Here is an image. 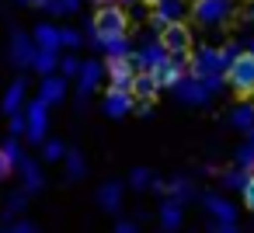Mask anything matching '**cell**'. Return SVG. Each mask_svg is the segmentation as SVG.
<instances>
[{"instance_id": "1", "label": "cell", "mask_w": 254, "mask_h": 233, "mask_svg": "<svg viewBox=\"0 0 254 233\" xmlns=\"http://www.w3.org/2000/svg\"><path fill=\"white\" fill-rule=\"evenodd\" d=\"M91 28H94V35H101L105 42L126 39V32H129V14H126L122 7H115V4H112V7H98Z\"/></svg>"}, {"instance_id": "2", "label": "cell", "mask_w": 254, "mask_h": 233, "mask_svg": "<svg viewBox=\"0 0 254 233\" xmlns=\"http://www.w3.org/2000/svg\"><path fill=\"white\" fill-rule=\"evenodd\" d=\"M226 70H230V63H226L223 49H212V46H202V49H195V56H191V77H195V80L226 77Z\"/></svg>"}, {"instance_id": "3", "label": "cell", "mask_w": 254, "mask_h": 233, "mask_svg": "<svg viewBox=\"0 0 254 233\" xmlns=\"http://www.w3.org/2000/svg\"><path fill=\"white\" fill-rule=\"evenodd\" d=\"M226 84H230L240 98H254V56H251V53H244L237 63H230Z\"/></svg>"}, {"instance_id": "4", "label": "cell", "mask_w": 254, "mask_h": 233, "mask_svg": "<svg viewBox=\"0 0 254 233\" xmlns=\"http://www.w3.org/2000/svg\"><path fill=\"white\" fill-rule=\"evenodd\" d=\"M226 14H230V0H191V18L205 28L226 21Z\"/></svg>"}, {"instance_id": "5", "label": "cell", "mask_w": 254, "mask_h": 233, "mask_svg": "<svg viewBox=\"0 0 254 233\" xmlns=\"http://www.w3.org/2000/svg\"><path fill=\"white\" fill-rule=\"evenodd\" d=\"M167 59H171V56H167V49L160 46V39H157V42H146V46H139V49L132 53V63H136L139 73H157Z\"/></svg>"}, {"instance_id": "6", "label": "cell", "mask_w": 254, "mask_h": 233, "mask_svg": "<svg viewBox=\"0 0 254 233\" xmlns=\"http://www.w3.org/2000/svg\"><path fill=\"white\" fill-rule=\"evenodd\" d=\"M25 118H28V132H25V136L42 146V143H46V129H49V105L35 98V101L25 108Z\"/></svg>"}, {"instance_id": "7", "label": "cell", "mask_w": 254, "mask_h": 233, "mask_svg": "<svg viewBox=\"0 0 254 233\" xmlns=\"http://www.w3.org/2000/svg\"><path fill=\"white\" fill-rule=\"evenodd\" d=\"M105 70H108L112 91H129V94H132V84H136V73H139L132 59H108Z\"/></svg>"}, {"instance_id": "8", "label": "cell", "mask_w": 254, "mask_h": 233, "mask_svg": "<svg viewBox=\"0 0 254 233\" xmlns=\"http://www.w3.org/2000/svg\"><path fill=\"white\" fill-rule=\"evenodd\" d=\"M160 46L167 49V56L185 59L188 49H191V32H188V25H185V21H181V25H171V28L160 35Z\"/></svg>"}, {"instance_id": "9", "label": "cell", "mask_w": 254, "mask_h": 233, "mask_svg": "<svg viewBox=\"0 0 254 233\" xmlns=\"http://www.w3.org/2000/svg\"><path fill=\"white\" fill-rule=\"evenodd\" d=\"M39 56V46H32V39L25 32H11V63L14 66H32Z\"/></svg>"}, {"instance_id": "10", "label": "cell", "mask_w": 254, "mask_h": 233, "mask_svg": "<svg viewBox=\"0 0 254 233\" xmlns=\"http://www.w3.org/2000/svg\"><path fill=\"white\" fill-rule=\"evenodd\" d=\"M101 77H105V66H101L98 59H87V63H84V70H80V77H77V94H80V105L91 98V91H98Z\"/></svg>"}, {"instance_id": "11", "label": "cell", "mask_w": 254, "mask_h": 233, "mask_svg": "<svg viewBox=\"0 0 254 233\" xmlns=\"http://www.w3.org/2000/svg\"><path fill=\"white\" fill-rule=\"evenodd\" d=\"M153 80L160 84V91H178V84L185 80V59H178V56H171L157 73H153Z\"/></svg>"}, {"instance_id": "12", "label": "cell", "mask_w": 254, "mask_h": 233, "mask_svg": "<svg viewBox=\"0 0 254 233\" xmlns=\"http://www.w3.org/2000/svg\"><path fill=\"white\" fill-rule=\"evenodd\" d=\"M174 94H178V101H185V105H205V101L212 98V91H209L202 80H195V77H185Z\"/></svg>"}, {"instance_id": "13", "label": "cell", "mask_w": 254, "mask_h": 233, "mask_svg": "<svg viewBox=\"0 0 254 233\" xmlns=\"http://www.w3.org/2000/svg\"><path fill=\"white\" fill-rule=\"evenodd\" d=\"M202 205H205V212H209L219 226H233V223H237V209H233L223 195H205Z\"/></svg>"}, {"instance_id": "14", "label": "cell", "mask_w": 254, "mask_h": 233, "mask_svg": "<svg viewBox=\"0 0 254 233\" xmlns=\"http://www.w3.org/2000/svg\"><path fill=\"white\" fill-rule=\"evenodd\" d=\"M150 4H153V14L167 25H181L188 14V0H150Z\"/></svg>"}, {"instance_id": "15", "label": "cell", "mask_w": 254, "mask_h": 233, "mask_svg": "<svg viewBox=\"0 0 254 233\" xmlns=\"http://www.w3.org/2000/svg\"><path fill=\"white\" fill-rule=\"evenodd\" d=\"M132 112V94L129 91H105V115L108 118H122V115H129Z\"/></svg>"}, {"instance_id": "16", "label": "cell", "mask_w": 254, "mask_h": 233, "mask_svg": "<svg viewBox=\"0 0 254 233\" xmlns=\"http://www.w3.org/2000/svg\"><path fill=\"white\" fill-rule=\"evenodd\" d=\"M63 98H66V80H63V77H46V80L39 84V101L60 105Z\"/></svg>"}, {"instance_id": "17", "label": "cell", "mask_w": 254, "mask_h": 233, "mask_svg": "<svg viewBox=\"0 0 254 233\" xmlns=\"http://www.w3.org/2000/svg\"><path fill=\"white\" fill-rule=\"evenodd\" d=\"M181 219H185V209H181V202H174V198L160 202V230L174 233V230H181Z\"/></svg>"}, {"instance_id": "18", "label": "cell", "mask_w": 254, "mask_h": 233, "mask_svg": "<svg viewBox=\"0 0 254 233\" xmlns=\"http://www.w3.org/2000/svg\"><path fill=\"white\" fill-rule=\"evenodd\" d=\"M35 46H39V49H46V53H56V49L63 46L60 28H56V25H49V21H42V25L35 28Z\"/></svg>"}, {"instance_id": "19", "label": "cell", "mask_w": 254, "mask_h": 233, "mask_svg": "<svg viewBox=\"0 0 254 233\" xmlns=\"http://www.w3.org/2000/svg\"><path fill=\"white\" fill-rule=\"evenodd\" d=\"M98 202H101L105 212H119V205H122V184L119 181H105L98 188Z\"/></svg>"}, {"instance_id": "20", "label": "cell", "mask_w": 254, "mask_h": 233, "mask_svg": "<svg viewBox=\"0 0 254 233\" xmlns=\"http://www.w3.org/2000/svg\"><path fill=\"white\" fill-rule=\"evenodd\" d=\"M157 91H160V84L153 80V73H136V84H132V98H139L143 105H150V101L157 98Z\"/></svg>"}, {"instance_id": "21", "label": "cell", "mask_w": 254, "mask_h": 233, "mask_svg": "<svg viewBox=\"0 0 254 233\" xmlns=\"http://www.w3.org/2000/svg\"><path fill=\"white\" fill-rule=\"evenodd\" d=\"M25 91H28V87H25V77L14 80V84L7 87V94H4V112H7V115H18V112H21V105H25Z\"/></svg>"}, {"instance_id": "22", "label": "cell", "mask_w": 254, "mask_h": 233, "mask_svg": "<svg viewBox=\"0 0 254 233\" xmlns=\"http://www.w3.org/2000/svg\"><path fill=\"white\" fill-rule=\"evenodd\" d=\"M230 125L240 132H254V105H237L230 112Z\"/></svg>"}, {"instance_id": "23", "label": "cell", "mask_w": 254, "mask_h": 233, "mask_svg": "<svg viewBox=\"0 0 254 233\" xmlns=\"http://www.w3.org/2000/svg\"><path fill=\"white\" fill-rule=\"evenodd\" d=\"M32 70L46 80V77H56L53 70H60V56L56 53H46V49H39V56H35V63H32Z\"/></svg>"}, {"instance_id": "24", "label": "cell", "mask_w": 254, "mask_h": 233, "mask_svg": "<svg viewBox=\"0 0 254 233\" xmlns=\"http://www.w3.org/2000/svg\"><path fill=\"white\" fill-rule=\"evenodd\" d=\"M21 177H25V191H39L42 188V167L35 160H21Z\"/></svg>"}, {"instance_id": "25", "label": "cell", "mask_w": 254, "mask_h": 233, "mask_svg": "<svg viewBox=\"0 0 254 233\" xmlns=\"http://www.w3.org/2000/svg\"><path fill=\"white\" fill-rule=\"evenodd\" d=\"M105 56H108V59H132L129 39H112V42H105Z\"/></svg>"}, {"instance_id": "26", "label": "cell", "mask_w": 254, "mask_h": 233, "mask_svg": "<svg viewBox=\"0 0 254 233\" xmlns=\"http://www.w3.org/2000/svg\"><path fill=\"white\" fill-rule=\"evenodd\" d=\"M84 171H87L84 157H80L77 150H70V153H66V177H70V181H80V177H84Z\"/></svg>"}, {"instance_id": "27", "label": "cell", "mask_w": 254, "mask_h": 233, "mask_svg": "<svg viewBox=\"0 0 254 233\" xmlns=\"http://www.w3.org/2000/svg\"><path fill=\"white\" fill-rule=\"evenodd\" d=\"M0 150H4V157H7V164L11 167H21V160H25V153H21V143H18V136H11L4 146H0Z\"/></svg>"}, {"instance_id": "28", "label": "cell", "mask_w": 254, "mask_h": 233, "mask_svg": "<svg viewBox=\"0 0 254 233\" xmlns=\"http://www.w3.org/2000/svg\"><path fill=\"white\" fill-rule=\"evenodd\" d=\"M80 70H84V63L77 59V53H66V56L60 59V73H63V77H80Z\"/></svg>"}, {"instance_id": "29", "label": "cell", "mask_w": 254, "mask_h": 233, "mask_svg": "<svg viewBox=\"0 0 254 233\" xmlns=\"http://www.w3.org/2000/svg\"><path fill=\"white\" fill-rule=\"evenodd\" d=\"M66 153H70V150H66L60 139H46V143H42V157H46V160H66Z\"/></svg>"}, {"instance_id": "30", "label": "cell", "mask_w": 254, "mask_h": 233, "mask_svg": "<svg viewBox=\"0 0 254 233\" xmlns=\"http://www.w3.org/2000/svg\"><path fill=\"white\" fill-rule=\"evenodd\" d=\"M153 181H157V177H153L146 167H136V171L129 174V184H132L136 191H143V188H153Z\"/></svg>"}, {"instance_id": "31", "label": "cell", "mask_w": 254, "mask_h": 233, "mask_svg": "<svg viewBox=\"0 0 254 233\" xmlns=\"http://www.w3.org/2000/svg\"><path fill=\"white\" fill-rule=\"evenodd\" d=\"M223 181H226V188H237V191H244V184L251 181V174H247L244 167H233V171H226V177H223Z\"/></svg>"}, {"instance_id": "32", "label": "cell", "mask_w": 254, "mask_h": 233, "mask_svg": "<svg viewBox=\"0 0 254 233\" xmlns=\"http://www.w3.org/2000/svg\"><path fill=\"white\" fill-rule=\"evenodd\" d=\"M167 188H171V198H174V202H185V198L191 195V184H188V177H174Z\"/></svg>"}, {"instance_id": "33", "label": "cell", "mask_w": 254, "mask_h": 233, "mask_svg": "<svg viewBox=\"0 0 254 233\" xmlns=\"http://www.w3.org/2000/svg\"><path fill=\"white\" fill-rule=\"evenodd\" d=\"M60 35H63V49H70V53H77L80 49V35H77V28H60Z\"/></svg>"}, {"instance_id": "34", "label": "cell", "mask_w": 254, "mask_h": 233, "mask_svg": "<svg viewBox=\"0 0 254 233\" xmlns=\"http://www.w3.org/2000/svg\"><path fill=\"white\" fill-rule=\"evenodd\" d=\"M25 205H28V191H14V195L7 198V212H11V216H14V212H21Z\"/></svg>"}, {"instance_id": "35", "label": "cell", "mask_w": 254, "mask_h": 233, "mask_svg": "<svg viewBox=\"0 0 254 233\" xmlns=\"http://www.w3.org/2000/svg\"><path fill=\"white\" fill-rule=\"evenodd\" d=\"M237 164L247 171V167H254V143H247V146H240L237 150Z\"/></svg>"}, {"instance_id": "36", "label": "cell", "mask_w": 254, "mask_h": 233, "mask_svg": "<svg viewBox=\"0 0 254 233\" xmlns=\"http://www.w3.org/2000/svg\"><path fill=\"white\" fill-rule=\"evenodd\" d=\"M21 132H28V118H25V112L11 115V136H21Z\"/></svg>"}, {"instance_id": "37", "label": "cell", "mask_w": 254, "mask_h": 233, "mask_svg": "<svg viewBox=\"0 0 254 233\" xmlns=\"http://www.w3.org/2000/svg\"><path fill=\"white\" fill-rule=\"evenodd\" d=\"M240 195H244V205H247V209H254V174H251V181L244 184V191H240Z\"/></svg>"}, {"instance_id": "38", "label": "cell", "mask_w": 254, "mask_h": 233, "mask_svg": "<svg viewBox=\"0 0 254 233\" xmlns=\"http://www.w3.org/2000/svg\"><path fill=\"white\" fill-rule=\"evenodd\" d=\"M87 35H91V39H87V42H91V49L105 53V39H101V35H94V28H87Z\"/></svg>"}, {"instance_id": "39", "label": "cell", "mask_w": 254, "mask_h": 233, "mask_svg": "<svg viewBox=\"0 0 254 233\" xmlns=\"http://www.w3.org/2000/svg\"><path fill=\"white\" fill-rule=\"evenodd\" d=\"M115 233H139V230H136V223H132V219H119Z\"/></svg>"}, {"instance_id": "40", "label": "cell", "mask_w": 254, "mask_h": 233, "mask_svg": "<svg viewBox=\"0 0 254 233\" xmlns=\"http://www.w3.org/2000/svg\"><path fill=\"white\" fill-rule=\"evenodd\" d=\"M7 171H11V164H7V157H4V150H0V181L7 177Z\"/></svg>"}, {"instance_id": "41", "label": "cell", "mask_w": 254, "mask_h": 233, "mask_svg": "<svg viewBox=\"0 0 254 233\" xmlns=\"http://www.w3.org/2000/svg\"><path fill=\"white\" fill-rule=\"evenodd\" d=\"M60 4H63V7H66V14H70V11H77V7H80V0H60Z\"/></svg>"}, {"instance_id": "42", "label": "cell", "mask_w": 254, "mask_h": 233, "mask_svg": "<svg viewBox=\"0 0 254 233\" xmlns=\"http://www.w3.org/2000/svg\"><path fill=\"white\" fill-rule=\"evenodd\" d=\"M212 233H237L233 226H219V223H212Z\"/></svg>"}, {"instance_id": "43", "label": "cell", "mask_w": 254, "mask_h": 233, "mask_svg": "<svg viewBox=\"0 0 254 233\" xmlns=\"http://www.w3.org/2000/svg\"><path fill=\"white\" fill-rule=\"evenodd\" d=\"M94 4H98V7H112V4H115V0H94Z\"/></svg>"}, {"instance_id": "44", "label": "cell", "mask_w": 254, "mask_h": 233, "mask_svg": "<svg viewBox=\"0 0 254 233\" xmlns=\"http://www.w3.org/2000/svg\"><path fill=\"white\" fill-rule=\"evenodd\" d=\"M32 4H39V7H49V4H53V0H32Z\"/></svg>"}, {"instance_id": "45", "label": "cell", "mask_w": 254, "mask_h": 233, "mask_svg": "<svg viewBox=\"0 0 254 233\" xmlns=\"http://www.w3.org/2000/svg\"><path fill=\"white\" fill-rule=\"evenodd\" d=\"M247 53H251V56H254V39H251V42H247Z\"/></svg>"}, {"instance_id": "46", "label": "cell", "mask_w": 254, "mask_h": 233, "mask_svg": "<svg viewBox=\"0 0 254 233\" xmlns=\"http://www.w3.org/2000/svg\"><path fill=\"white\" fill-rule=\"evenodd\" d=\"M119 4H136V0H119Z\"/></svg>"}, {"instance_id": "47", "label": "cell", "mask_w": 254, "mask_h": 233, "mask_svg": "<svg viewBox=\"0 0 254 233\" xmlns=\"http://www.w3.org/2000/svg\"><path fill=\"white\" fill-rule=\"evenodd\" d=\"M251 143H254V132H251Z\"/></svg>"}]
</instances>
